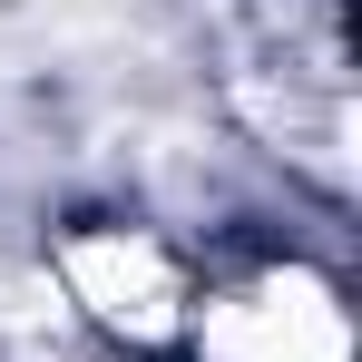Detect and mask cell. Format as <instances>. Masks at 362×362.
<instances>
[{"label":"cell","mask_w":362,"mask_h":362,"mask_svg":"<svg viewBox=\"0 0 362 362\" xmlns=\"http://www.w3.org/2000/svg\"><path fill=\"white\" fill-rule=\"evenodd\" d=\"M196 284H206V245L147 206H69L40 245L49 313L108 362H177Z\"/></svg>","instance_id":"obj_2"},{"label":"cell","mask_w":362,"mask_h":362,"mask_svg":"<svg viewBox=\"0 0 362 362\" xmlns=\"http://www.w3.org/2000/svg\"><path fill=\"white\" fill-rule=\"evenodd\" d=\"M206 10H216V0H206Z\"/></svg>","instance_id":"obj_4"},{"label":"cell","mask_w":362,"mask_h":362,"mask_svg":"<svg viewBox=\"0 0 362 362\" xmlns=\"http://www.w3.org/2000/svg\"><path fill=\"white\" fill-rule=\"evenodd\" d=\"M177 362H362L343 264L313 245H206Z\"/></svg>","instance_id":"obj_3"},{"label":"cell","mask_w":362,"mask_h":362,"mask_svg":"<svg viewBox=\"0 0 362 362\" xmlns=\"http://www.w3.org/2000/svg\"><path fill=\"white\" fill-rule=\"evenodd\" d=\"M216 98L255 157H274L303 196L353 206L362 157V78H353V0H216Z\"/></svg>","instance_id":"obj_1"}]
</instances>
